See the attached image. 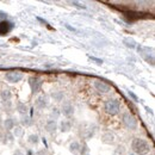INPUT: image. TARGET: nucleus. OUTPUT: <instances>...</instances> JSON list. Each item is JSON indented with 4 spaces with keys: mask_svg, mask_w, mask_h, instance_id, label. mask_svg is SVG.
Returning a JSON list of instances; mask_svg holds the SVG:
<instances>
[{
    "mask_svg": "<svg viewBox=\"0 0 155 155\" xmlns=\"http://www.w3.org/2000/svg\"><path fill=\"white\" fill-rule=\"evenodd\" d=\"M104 110L110 116H117L120 111V101L116 98H110L104 103Z\"/></svg>",
    "mask_w": 155,
    "mask_h": 155,
    "instance_id": "2",
    "label": "nucleus"
},
{
    "mask_svg": "<svg viewBox=\"0 0 155 155\" xmlns=\"http://www.w3.org/2000/svg\"><path fill=\"white\" fill-rule=\"evenodd\" d=\"M42 142L45 144V147H48V144H47V141H45V138H42Z\"/></svg>",
    "mask_w": 155,
    "mask_h": 155,
    "instance_id": "33",
    "label": "nucleus"
},
{
    "mask_svg": "<svg viewBox=\"0 0 155 155\" xmlns=\"http://www.w3.org/2000/svg\"><path fill=\"white\" fill-rule=\"evenodd\" d=\"M37 155H50V154H49L48 149L45 148V149H42V150H38V152H37Z\"/></svg>",
    "mask_w": 155,
    "mask_h": 155,
    "instance_id": "31",
    "label": "nucleus"
},
{
    "mask_svg": "<svg viewBox=\"0 0 155 155\" xmlns=\"http://www.w3.org/2000/svg\"><path fill=\"white\" fill-rule=\"evenodd\" d=\"M11 98H12V93H11V91L8 90V88H4V90H1L0 91V99H1V101H2V104L6 106H10V104H11Z\"/></svg>",
    "mask_w": 155,
    "mask_h": 155,
    "instance_id": "12",
    "label": "nucleus"
},
{
    "mask_svg": "<svg viewBox=\"0 0 155 155\" xmlns=\"http://www.w3.org/2000/svg\"><path fill=\"white\" fill-rule=\"evenodd\" d=\"M15 28V24L10 20H1L0 21V36H6L8 35Z\"/></svg>",
    "mask_w": 155,
    "mask_h": 155,
    "instance_id": "10",
    "label": "nucleus"
},
{
    "mask_svg": "<svg viewBox=\"0 0 155 155\" xmlns=\"http://www.w3.org/2000/svg\"><path fill=\"white\" fill-rule=\"evenodd\" d=\"M87 155H90V154H87Z\"/></svg>",
    "mask_w": 155,
    "mask_h": 155,
    "instance_id": "35",
    "label": "nucleus"
},
{
    "mask_svg": "<svg viewBox=\"0 0 155 155\" xmlns=\"http://www.w3.org/2000/svg\"><path fill=\"white\" fill-rule=\"evenodd\" d=\"M13 155H25V154H24L20 149H16V150H15V153H13Z\"/></svg>",
    "mask_w": 155,
    "mask_h": 155,
    "instance_id": "32",
    "label": "nucleus"
},
{
    "mask_svg": "<svg viewBox=\"0 0 155 155\" xmlns=\"http://www.w3.org/2000/svg\"><path fill=\"white\" fill-rule=\"evenodd\" d=\"M90 152V147L86 142H82L81 143V148H80V155H87Z\"/></svg>",
    "mask_w": 155,
    "mask_h": 155,
    "instance_id": "25",
    "label": "nucleus"
},
{
    "mask_svg": "<svg viewBox=\"0 0 155 155\" xmlns=\"http://www.w3.org/2000/svg\"><path fill=\"white\" fill-rule=\"evenodd\" d=\"M72 127H73V124H72V122L69 119L61 120L60 124H58V129H60L61 133H68V131H71L72 130Z\"/></svg>",
    "mask_w": 155,
    "mask_h": 155,
    "instance_id": "14",
    "label": "nucleus"
},
{
    "mask_svg": "<svg viewBox=\"0 0 155 155\" xmlns=\"http://www.w3.org/2000/svg\"><path fill=\"white\" fill-rule=\"evenodd\" d=\"M48 105H49V97L44 93L39 94L38 97L35 99V106L38 110H44L45 107H48Z\"/></svg>",
    "mask_w": 155,
    "mask_h": 155,
    "instance_id": "11",
    "label": "nucleus"
},
{
    "mask_svg": "<svg viewBox=\"0 0 155 155\" xmlns=\"http://www.w3.org/2000/svg\"><path fill=\"white\" fill-rule=\"evenodd\" d=\"M60 111H61V115H63L66 118H71V117L74 115L75 109H74V105L71 101H64L62 104V107H61Z\"/></svg>",
    "mask_w": 155,
    "mask_h": 155,
    "instance_id": "9",
    "label": "nucleus"
},
{
    "mask_svg": "<svg viewBox=\"0 0 155 155\" xmlns=\"http://www.w3.org/2000/svg\"><path fill=\"white\" fill-rule=\"evenodd\" d=\"M50 97L54 99V101L61 103V101H63V99H64V97H66V94H64L63 91H53L51 94H50Z\"/></svg>",
    "mask_w": 155,
    "mask_h": 155,
    "instance_id": "19",
    "label": "nucleus"
},
{
    "mask_svg": "<svg viewBox=\"0 0 155 155\" xmlns=\"http://www.w3.org/2000/svg\"><path fill=\"white\" fill-rule=\"evenodd\" d=\"M96 131H97V127L94 124H84L80 128V135L86 141L92 138L96 134Z\"/></svg>",
    "mask_w": 155,
    "mask_h": 155,
    "instance_id": "5",
    "label": "nucleus"
},
{
    "mask_svg": "<svg viewBox=\"0 0 155 155\" xmlns=\"http://www.w3.org/2000/svg\"><path fill=\"white\" fill-rule=\"evenodd\" d=\"M16 109H17L18 114H20L21 116H26V115H28L29 107H28V105H26L25 103H23V101H18V103L16 104Z\"/></svg>",
    "mask_w": 155,
    "mask_h": 155,
    "instance_id": "17",
    "label": "nucleus"
},
{
    "mask_svg": "<svg viewBox=\"0 0 155 155\" xmlns=\"http://www.w3.org/2000/svg\"><path fill=\"white\" fill-rule=\"evenodd\" d=\"M58 124L56 120H54V119L47 120V123H45V130H47V133H49L50 135H54L58 131Z\"/></svg>",
    "mask_w": 155,
    "mask_h": 155,
    "instance_id": "13",
    "label": "nucleus"
},
{
    "mask_svg": "<svg viewBox=\"0 0 155 155\" xmlns=\"http://www.w3.org/2000/svg\"><path fill=\"white\" fill-rule=\"evenodd\" d=\"M39 136L37 134H31V135H29L28 137V141H29V143H31V144H34V146H37L39 143Z\"/></svg>",
    "mask_w": 155,
    "mask_h": 155,
    "instance_id": "23",
    "label": "nucleus"
},
{
    "mask_svg": "<svg viewBox=\"0 0 155 155\" xmlns=\"http://www.w3.org/2000/svg\"><path fill=\"white\" fill-rule=\"evenodd\" d=\"M140 53V55L142 56V58L149 63L150 66H154L155 58H154V49L152 47H144V45H137L136 48Z\"/></svg>",
    "mask_w": 155,
    "mask_h": 155,
    "instance_id": "3",
    "label": "nucleus"
},
{
    "mask_svg": "<svg viewBox=\"0 0 155 155\" xmlns=\"http://www.w3.org/2000/svg\"><path fill=\"white\" fill-rule=\"evenodd\" d=\"M1 123H2V119H1V117H0V124H1Z\"/></svg>",
    "mask_w": 155,
    "mask_h": 155,
    "instance_id": "34",
    "label": "nucleus"
},
{
    "mask_svg": "<svg viewBox=\"0 0 155 155\" xmlns=\"http://www.w3.org/2000/svg\"><path fill=\"white\" fill-rule=\"evenodd\" d=\"M71 4H72L74 7H77V8H80V10H86V8H87V7H86L84 4H80V2H78V1H72Z\"/></svg>",
    "mask_w": 155,
    "mask_h": 155,
    "instance_id": "26",
    "label": "nucleus"
},
{
    "mask_svg": "<svg viewBox=\"0 0 155 155\" xmlns=\"http://www.w3.org/2000/svg\"><path fill=\"white\" fill-rule=\"evenodd\" d=\"M63 25H64V28H66L67 30H69L71 32H75V34H77V32H78V30H77V29H75V28H73V26H71L69 24H67V23H64Z\"/></svg>",
    "mask_w": 155,
    "mask_h": 155,
    "instance_id": "28",
    "label": "nucleus"
},
{
    "mask_svg": "<svg viewBox=\"0 0 155 155\" xmlns=\"http://www.w3.org/2000/svg\"><path fill=\"white\" fill-rule=\"evenodd\" d=\"M20 124H21V127H25V128H28V127H31L32 124H34V120H32V118L30 116H21L20 117Z\"/></svg>",
    "mask_w": 155,
    "mask_h": 155,
    "instance_id": "21",
    "label": "nucleus"
},
{
    "mask_svg": "<svg viewBox=\"0 0 155 155\" xmlns=\"http://www.w3.org/2000/svg\"><path fill=\"white\" fill-rule=\"evenodd\" d=\"M7 19V13L4 12V11H0V21L1 20H6Z\"/></svg>",
    "mask_w": 155,
    "mask_h": 155,
    "instance_id": "30",
    "label": "nucleus"
},
{
    "mask_svg": "<svg viewBox=\"0 0 155 155\" xmlns=\"http://www.w3.org/2000/svg\"><path fill=\"white\" fill-rule=\"evenodd\" d=\"M122 122L125 125V128H128L129 130H136L138 127V120L133 114L127 112L122 116Z\"/></svg>",
    "mask_w": 155,
    "mask_h": 155,
    "instance_id": "4",
    "label": "nucleus"
},
{
    "mask_svg": "<svg viewBox=\"0 0 155 155\" xmlns=\"http://www.w3.org/2000/svg\"><path fill=\"white\" fill-rule=\"evenodd\" d=\"M123 44H124L127 48H129V49H136V48H137L136 41L134 38H131V37H125V38L123 39Z\"/></svg>",
    "mask_w": 155,
    "mask_h": 155,
    "instance_id": "20",
    "label": "nucleus"
},
{
    "mask_svg": "<svg viewBox=\"0 0 155 155\" xmlns=\"http://www.w3.org/2000/svg\"><path fill=\"white\" fill-rule=\"evenodd\" d=\"M88 58H90V60H92L93 62H96V63L99 64V66H100V64H103V60H101V58H96V56H92V55H90Z\"/></svg>",
    "mask_w": 155,
    "mask_h": 155,
    "instance_id": "27",
    "label": "nucleus"
},
{
    "mask_svg": "<svg viewBox=\"0 0 155 155\" xmlns=\"http://www.w3.org/2000/svg\"><path fill=\"white\" fill-rule=\"evenodd\" d=\"M2 124H4V128L6 131H12V129L16 127V119L12 117H8L2 120Z\"/></svg>",
    "mask_w": 155,
    "mask_h": 155,
    "instance_id": "16",
    "label": "nucleus"
},
{
    "mask_svg": "<svg viewBox=\"0 0 155 155\" xmlns=\"http://www.w3.org/2000/svg\"><path fill=\"white\" fill-rule=\"evenodd\" d=\"M131 149L136 155H147L150 153L152 147L149 144V142L144 138L141 137H136L131 142Z\"/></svg>",
    "mask_w": 155,
    "mask_h": 155,
    "instance_id": "1",
    "label": "nucleus"
},
{
    "mask_svg": "<svg viewBox=\"0 0 155 155\" xmlns=\"http://www.w3.org/2000/svg\"><path fill=\"white\" fill-rule=\"evenodd\" d=\"M60 115H61L60 109H58V107H53V109H51V111H50V119L56 120L58 117H60Z\"/></svg>",
    "mask_w": 155,
    "mask_h": 155,
    "instance_id": "24",
    "label": "nucleus"
},
{
    "mask_svg": "<svg viewBox=\"0 0 155 155\" xmlns=\"http://www.w3.org/2000/svg\"><path fill=\"white\" fill-rule=\"evenodd\" d=\"M128 94H129V97L131 98L134 101H138V97L136 96V94L134 93V92H133V91H128Z\"/></svg>",
    "mask_w": 155,
    "mask_h": 155,
    "instance_id": "29",
    "label": "nucleus"
},
{
    "mask_svg": "<svg viewBox=\"0 0 155 155\" xmlns=\"http://www.w3.org/2000/svg\"><path fill=\"white\" fill-rule=\"evenodd\" d=\"M80 148H81V143L79 141H74L69 144V152L74 155H80Z\"/></svg>",
    "mask_w": 155,
    "mask_h": 155,
    "instance_id": "18",
    "label": "nucleus"
},
{
    "mask_svg": "<svg viewBox=\"0 0 155 155\" xmlns=\"http://www.w3.org/2000/svg\"><path fill=\"white\" fill-rule=\"evenodd\" d=\"M23 78H24V75L19 71H11V72L5 74L6 81L10 82V84H17V82H19Z\"/></svg>",
    "mask_w": 155,
    "mask_h": 155,
    "instance_id": "7",
    "label": "nucleus"
},
{
    "mask_svg": "<svg viewBox=\"0 0 155 155\" xmlns=\"http://www.w3.org/2000/svg\"><path fill=\"white\" fill-rule=\"evenodd\" d=\"M93 86H94V88L97 90L99 93H103V94H104V93L111 92V86H110L107 82H105V81H103V80H100V79L94 80Z\"/></svg>",
    "mask_w": 155,
    "mask_h": 155,
    "instance_id": "8",
    "label": "nucleus"
},
{
    "mask_svg": "<svg viewBox=\"0 0 155 155\" xmlns=\"http://www.w3.org/2000/svg\"><path fill=\"white\" fill-rule=\"evenodd\" d=\"M11 134L13 135V137H21V136H23V134H24L23 127H20V125H16V127L12 129Z\"/></svg>",
    "mask_w": 155,
    "mask_h": 155,
    "instance_id": "22",
    "label": "nucleus"
},
{
    "mask_svg": "<svg viewBox=\"0 0 155 155\" xmlns=\"http://www.w3.org/2000/svg\"><path fill=\"white\" fill-rule=\"evenodd\" d=\"M101 142L105 144H114L115 143V135L111 131H106L101 135Z\"/></svg>",
    "mask_w": 155,
    "mask_h": 155,
    "instance_id": "15",
    "label": "nucleus"
},
{
    "mask_svg": "<svg viewBox=\"0 0 155 155\" xmlns=\"http://www.w3.org/2000/svg\"><path fill=\"white\" fill-rule=\"evenodd\" d=\"M28 82H29V86H30V90H31V93L32 94H37L41 92L42 90V86H43V81L42 79L38 77H30L28 79Z\"/></svg>",
    "mask_w": 155,
    "mask_h": 155,
    "instance_id": "6",
    "label": "nucleus"
}]
</instances>
